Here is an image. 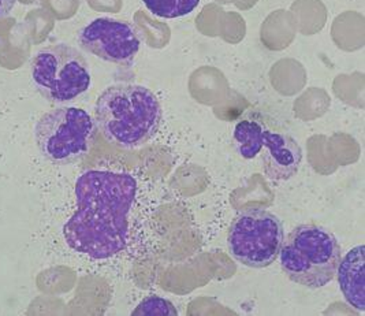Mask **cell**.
<instances>
[{"instance_id": "cell-5", "label": "cell", "mask_w": 365, "mask_h": 316, "mask_svg": "<svg viewBox=\"0 0 365 316\" xmlns=\"http://www.w3.org/2000/svg\"><path fill=\"white\" fill-rule=\"evenodd\" d=\"M284 241L282 220L263 208H245L234 218L227 234L232 258L252 268L271 266Z\"/></svg>"}, {"instance_id": "cell-10", "label": "cell", "mask_w": 365, "mask_h": 316, "mask_svg": "<svg viewBox=\"0 0 365 316\" xmlns=\"http://www.w3.org/2000/svg\"><path fill=\"white\" fill-rule=\"evenodd\" d=\"M264 126L256 121L245 119L234 129V144L244 159H253L263 150Z\"/></svg>"}, {"instance_id": "cell-13", "label": "cell", "mask_w": 365, "mask_h": 316, "mask_svg": "<svg viewBox=\"0 0 365 316\" xmlns=\"http://www.w3.org/2000/svg\"><path fill=\"white\" fill-rule=\"evenodd\" d=\"M17 0H0V18L6 17L14 9Z\"/></svg>"}, {"instance_id": "cell-12", "label": "cell", "mask_w": 365, "mask_h": 316, "mask_svg": "<svg viewBox=\"0 0 365 316\" xmlns=\"http://www.w3.org/2000/svg\"><path fill=\"white\" fill-rule=\"evenodd\" d=\"M132 315H178V311L175 310L174 304L168 300L150 296L143 300L138 307L132 312Z\"/></svg>"}, {"instance_id": "cell-6", "label": "cell", "mask_w": 365, "mask_h": 316, "mask_svg": "<svg viewBox=\"0 0 365 316\" xmlns=\"http://www.w3.org/2000/svg\"><path fill=\"white\" fill-rule=\"evenodd\" d=\"M32 80L37 91L53 103L77 99L92 83L86 59L80 51L66 44L51 46L36 53Z\"/></svg>"}, {"instance_id": "cell-8", "label": "cell", "mask_w": 365, "mask_h": 316, "mask_svg": "<svg viewBox=\"0 0 365 316\" xmlns=\"http://www.w3.org/2000/svg\"><path fill=\"white\" fill-rule=\"evenodd\" d=\"M262 151V162L268 180L287 181L297 174L302 162V150L292 136L266 129Z\"/></svg>"}, {"instance_id": "cell-3", "label": "cell", "mask_w": 365, "mask_h": 316, "mask_svg": "<svg viewBox=\"0 0 365 316\" xmlns=\"http://www.w3.org/2000/svg\"><path fill=\"white\" fill-rule=\"evenodd\" d=\"M278 258L290 281L319 289L335 278L342 250L329 230L316 225H299L283 241Z\"/></svg>"}, {"instance_id": "cell-1", "label": "cell", "mask_w": 365, "mask_h": 316, "mask_svg": "<svg viewBox=\"0 0 365 316\" xmlns=\"http://www.w3.org/2000/svg\"><path fill=\"white\" fill-rule=\"evenodd\" d=\"M137 195L130 174L83 173L76 183L77 208L63 228L67 245L92 259H108L126 248L129 214Z\"/></svg>"}, {"instance_id": "cell-9", "label": "cell", "mask_w": 365, "mask_h": 316, "mask_svg": "<svg viewBox=\"0 0 365 316\" xmlns=\"http://www.w3.org/2000/svg\"><path fill=\"white\" fill-rule=\"evenodd\" d=\"M338 283L350 307L364 312L365 310V247L361 244L341 259L338 266Z\"/></svg>"}, {"instance_id": "cell-2", "label": "cell", "mask_w": 365, "mask_h": 316, "mask_svg": "<svg viewBox=\"0 0 365 316\" xmlns=\"http://www.w3.org/2000/svg\"><path fill=\"white\" fill-rule=\"evenodd\" d=\"M163 111L156 95L135 83H116L96 101L95 122L113 146L134 150L145 146L159 132Z\"/></svg>"}, {"instance_id": "cell-4", "label": "cell", "mask_w": 365, "mask_h": 316, "mask_svg": "<svg viewBox=\"0 0 365 316\" xmlns=\"http://www.w3.org/2000/svg\"><path fill=\"white\" fill-rule=\"evenodd\" d=\"M41 155L56 166L80 162L95 141V122L77 107H59L40 118L34 129Z\"/></svg>"}, {"instance_id": "cell-11", "label": "cell", "mask_w": 365, "mask_h": 316, "mask_svg": "<svg viewBox=\"0 0 365 316\" xmlns=\"http://www.w3.org/2000/svg\"><path fill=\"white\" fill-rule=\"evenodd\" d=\"M143 3L153 16L173 19L190 14L200 0H143Z\"/></svg>"}, {"instance_id": "cell-7", "label": "cell", "mask_w": 365, "mask_h": 316, "mask_svg": "<svg viewBox=\"0 0 365 316\" xmlns=\"http://www.w3.org/2000/svg\"><path fill=\"white\" fill-rule=\"evenodd\" d=\"M83 50L103 61L130 65L140 51L141 37L132 24L111 18H98L78 36Z\"/></svg>"}]
</instances>
